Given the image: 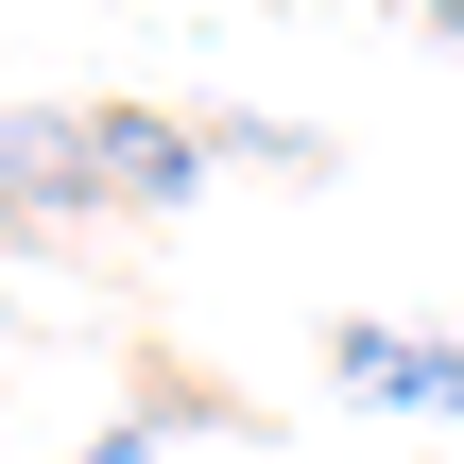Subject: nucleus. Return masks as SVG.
<instances>
[{
  "mask_svg": "<svg viewBox=\"0 0 464 464\" xmlns=\"http://www.w3.org/2000/svg\"><path fill=\"white\" fill-rule=\"evenodd\" d=\"M69 464H155V448H138V430H103V448H69Z\"/></svg>",
  "mask_w": 464,
  "mask_h": 464,
  "instance_id": "obj_4",
  "label": "nucleus"
},
{
  "mask_svg": "<svg viewBox=\"0 0 464 464\" xmlns=\"http://www.w3.org/2000/svg\"><path fill=\"white\" fill-rule=\"evenodd\" d=\"M327 379H344V396H379V413H448V430H464V344H413V327H344V344H327Z\"/></svg>",
  "mask_w": 464,
  "mask_h": 464,
  "instance_id": "obj_3",
  "label": "nucleus"
},
{
  "mask_svg": "<svg viewBox=\"0 0 464 464\" xmlns=\"http://www.w3.org/2000/svg\"><path fill=\"white\" fill-rule=\"evenodd\" d=\"M86 121H103V207H189L224 155L207 121H155V103H86Z\"/></svg>",
  "mask_w": 464,
  "mask_h": 464,
  "instance_id": "obj_2",
  "label": "nucleus"
},
{
  "mask_svg": "<svg viewBox=\"0 0 464 464\" xmlns=\"http://www.w3.org/2000/svg\"><path fill=\"white\" fill-rule=\"evenodd\" d=\"M103 207V121L86 103H0V224H86Z\"/></svg>",
  "mask_w": 464,
  "mask_h": 464,
  "instance_id": "obj_1",
  "label": "nucleus"
},
{
  "mask_svg": "<svg viewBox=\"0 0 464 464\" xmlns=\"http://www.w3.org/2000/svg\"><path fill=\"white\" fill-rule=\"evenodd\" d=\"M413 17H430V34H464V0H413Z\"/></svg>",
  "mask_w": 464,
  "mask_h": 464,
  "instance_id": "obj_5",
  "label": "nucleus"
}]
</instances>
